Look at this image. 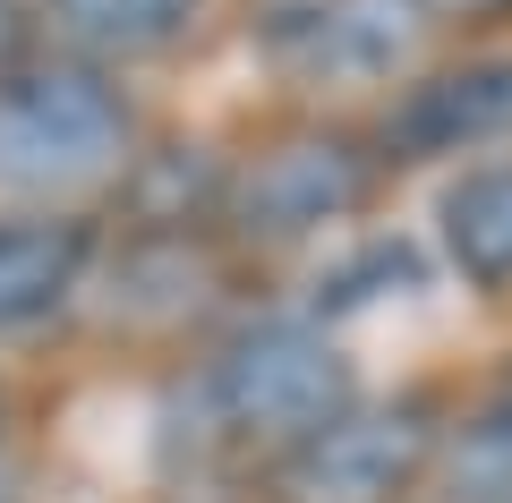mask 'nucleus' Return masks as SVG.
<instances>
[{
    "label": "nucleus",
    "mask_w": 512,
    "mask_h": 503,
    "mask_svg": "<svg viewBox=\"0 0 512 503\" xmlns=\"http://www.w3.org/2000/svg\"><path fill=\"white\" fill-rule=\"evenodd\" d=\"M453 503H512V393L461 435V452H453Z\"/></svg>",
    "instance_id": "nucleus-10"
},
{
    "label": "nucleus",
    "mask_w": 512,
    "mask_h": 503,
    "mask_svg": "<svg viewBox=\"0 0 512 503\" xmlns=\"http://www.w3.org/2000/svg\"><path fill=\"white\" fill-rule=\"evenodd\" d=\"M128 120L94 77H18L0 86V180L9 188H77L111 171Z\"/></svg>",
    "instance_id": "nucleus-1"
},
{
    "label": "nucleus",
    "mask_w": 512,
    "mask_h": 503,
    "mask_svg": "<svg viewBox=\"0 0 512 503\" xmlns=\"http://www.w3.org/2000/svg\"><path fill=\"white\" fill-rule=\"evenodd\" d=\"M427 18V0H282L265 18V52L299 86H367L419 52Z\"/></svg>",
    "instance_id": "nucleus-2"
},
{
    "label": "nucleus",
    "mask_w": 512,
    "mask_h": 503,
    "mask_svg": "<svg viewBox=\"0 0 512 503\" xmlns=\"http://www.w3.org/2000/svg\"><path fill=\"white\" fill-rule=\"evenodd\" d=\"M419 452H427V427L410 410L333 418V427H316L299 444L282 495L291 503H393L410 486V469H419Z\"/></svg>",
    "instance_id": "nucleus-4"
},
{
    "label": "nucleus",
    "mask_w": 512,
    "mask_h": 503,
    "mask_svg": "<svg viewBox=\"0 0 512 503\" xmlns=\"http://www.w3.org/2000/svg\"><path fill=\"white\" fill-rule=\"evenodd\" d=\"M214 410L239 435H316L342 418V359H333V342H316L299 324H265V333L222 350Z\"/></svg>",
    "instance_id": "nucleus-3"
},
{
    "label": "nucleus",
    "mask_w": 512,
    "mask_h": 503,
    "mask_svg": "<svg viewBox=\"0 0 512 503\" xmlns=\"http://www.w3.org/2000/svg\"><path fill=\"white\" fill-rule=\"evenodd\" d=\"M9 43H18V18H9V0H0V60H9Z\"/></svg>",
    "instance_id": "nucleus-12"
},
{
    "label": "nucleus",
    "mask_w": 512,
    "mask_h": 503,
    "mask_svg": "<svg viewBox=\"0 0 512 503\" xmlns=\"http://www.w3.org/2000/svg\"><path fill=\"white\" fill-rule=\"evenodd\" d=\"M359 188H367V162L342 137H299V145H274L239 180V214H248V231H316V222L350 214Z\"/></svg>",
    "instance_id": "nucleus-5"
},
{
    "label": "nucleus",
    "mask_w": 512,
    "mask_h": 503,
    "mask_svg": "<svg viewBox=\"0 0 512 503\" xmlns=\"http://www.w3.org/2000/svg\"><path fill=\"white\" fill-rule=\"evenodd\" d=\"M427 9H444V18H487V9H512V0H427Z\"/></svg>",
    "instance_id": "nucleus-11"
},
{
    "label": "nucleus",
    "mask_w": 512,
    "mask_h": 503,
    "mask_svg": "<svg viewBox=\"0 0 512 503\" xmlns=\"http://www.w3.org/2000/svg\"><path fill=\"white\" fill-rule=\"evenodd\" d=\"M512 128V60L487 69H453L436 86H410V103L393 111V145L410 154H453V145H487Z\"/></svg>",
    "instance_id": "nucleus-6"
},
{
    "label": "nucleus",
    "mask_w": 512,
    "mask_h": 503,
    "mask_svg": "<svg viewBox=\"0 0 512 503\" xmlns=\"http://www.w3.org/2000/svg\"><path fill=\"white\" fill-rule=\"evenodd\" d=\"M444 248L470 282H512V162L504 171H470L444 197Z\"/></svg>",
    "instance_id": "nucleus-7"
},
{
    "label": "nucleus",
    "mask_w": 512,
    "mask_h": 503,
    "mask_svg": "<svg viewBox=\"0 0 512 503\" xmlns=\"http://www.w3.org/2000/svg\"><path fill=\"white\" fill-rule=\"evenodd\" d=\"M77 282V239L69 231H0V333L35 324L69 299Z\"/></svg>",
    "instance_id": "nucleus-8"
},
{
    "label": "nucleus",
    "mask_w": 512,
    "mask_h": 503,
    "mask_svg": "<svg viewBox=\"0 0 512 503\" xmlns=\"http://www.w3.org/2000/svg\"><path fill=\"white\" fill-rule=\"evenodd\" d=\"M180 9L188 0H52V18L94 52H154V43H171Z\"/></svg>",
    "instance_id": "nucleus-9"
}]
</instances>
